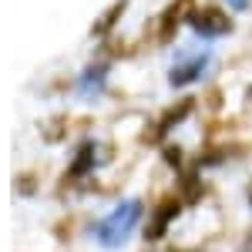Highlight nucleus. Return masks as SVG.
Returning a JSON list of instances; mask_svg holds the SVG:
<instances>
[{
	"mask_svg": "<svg viewBox=\"0 0 252 252\" xmlns=\"http://www.w3.org/2000/svg\"><path fill=\"white\" fill-rule=\"evenodd\" d=\"M141 202L138 198H128V202H118L111 212L104 215V219H97L91 235H94L97 246H104V249H121L125 242H128V235L135 232V225L141 222Z\"/></svg>",
	"mask_w": 252,
	"mask_h": 252,
	"instance_id": "obj_1",
	"label": "nucleus"
},
{
	"mask_svg": "<svg viewBox=\"0 0 252 252\" xmlns=\"http://www.w3.org/2000/svg\"><path fill=\"white\" fill-rule=\"evenodd\" d=\"M209 67H212V51H209V47L192 51L189 58H182L172 71H168V84H172V88H189V84L205 78Z\"/></svg>",
	"mask_w": 252,
	"mask_h": 252,
	"instance_id": "obj_2",
	"label": "nucleus"
},
{
	"mask_svg": "<svg viewBox=\"0 0 252 252\" xmlns=\"http://www.w3.org/2000/svg\"><path fill=\"white\" fill-rule=\"evenodd\" d=\"M189 27L202 40H219L225 34H232V20H229V10H195L189 17Z\"/></svg>",
	"mask_w": 252,
	"mask_h": 252,
	"instance_id": "obj_3",
	"label": "nucleus"
},
{
	"mask_svg": "<svg viewBox=\"0 0 252 252\" xmlns=\"http://www.w3.org/2000/svg\"><path fill=\"white\" fill-rule=\"evenodd\" d=\"M104 84H108V67L104 64H91V67H84V74L78 78V94L94 97L104 91Z\"/></svg>",
	"mask_w": 252,
	"mask_h": 252,
	"instance_id": "obj_4",
	"label": "nucleus"
},
{
	"mask_svg": "<svg viewBox=\"0 0 252 252\" xmlns=\"http://www.w3.org/2000/svg\"><path fill=\"white\" fill-rule=\"evenodd\" d=\"M97 152H101V148H97L94 141H84V145L78 148V155H74V165H71L67 178H84V175L94 172L97 161H101V158H97Z\"/></svg>",
	"mask_w": 252,
	"mask_h": 252,
	"instance_id": "obj_5",
	"label": "nucleus"
},
{
	"mask_svg": "<svg viewBox=\"0 0 252 252\" xmlns=\"http://www.w3.org/2000/svg\"><path fill=\"white\" fill-rule=\"evenodd\" d=\"M175 215H178V202H165V205L155 212V219L145 225V239H161V235L168 232V225H172Z\"/></svg>",
	"mask_w": 252,
	"mask_h": 252,
	"instance_id": "obj_6",
	"label": "nucleus"
},
{
	"mask_svg": "<svg viewBox=\"0 0 252 252\" xmlns=\"http://www.w3.org/2000/svg\"><path fill=\"white\" fill-rule=\"evenodd\" d=\"M219 3H222L229 14H242V10H249V7H252V0H219Z\"/></svg>",
	"mask_w": 252,
	"mask_h": 252,
	"instance_id": "obj_7",
	"label": "nucleus"
},
{
	"mask_svg": "<svg viewBox=\"0 0 252 252\" xmlns=\"http://www.w3.org/2000/svg\"><path fill=\"white\" fill-rule=\"evenodd\" d=\"M239 252H252V232L246 235V242H242V249H239Z\"/></svg>",
	"mask_w": 252,
	"mask_h": 252,
	"instance_id": "obj_8",
	"label": "nucleus"
},
{
	"mask_svg": "<svg viewBox=\"0 0 252 252\" xmlns=\"http://www.w3.org/2000/svg\"><path fill=\"white\" fill-rule=\"evenodd\" d=\"M249 205H252V192H249Z\"/></svg>",
	"mask_w": 252,
	"mask_h": 252,
	"instance_id": "obj_9",
	"label": "nucleus"
},
{
	"mask_svg": "<svg viewBox=\"0 0 252 252\" xmlns=\"http://www.w3.org/2000/svg\"><path fill=\"white\" fill-rule=\"evenodd\" d=\"M249 101H252V88H249Z\"/></svg>",
	"mask_w": 252,
	"mask_h": 252,
	"instance_id": "obj_10",
	"label": "nucleus"
}]
</instances>
